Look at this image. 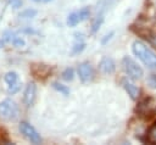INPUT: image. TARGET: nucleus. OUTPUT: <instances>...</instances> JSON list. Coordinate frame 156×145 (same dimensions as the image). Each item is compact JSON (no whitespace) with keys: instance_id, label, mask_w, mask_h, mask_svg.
I'll list each match as a JSON object with an SVG mask.
<instances>
[{"instance_id":"f03ea898","label":"nucleus","mask_w":156,"mask_h":145,"mask_svg":"<svg viewBox=\"0 0 156 145\" xmlns=\"http://www.w3.org/2000/svg\"><path fill=\"white\" fill-rule=\"evenodd\" d=\"M136 115L144 119V121H150L156 116V102L152 97H144L143 100L139 101V104L135 107Z\"/></svg>"},{"instance_id":"20e7f679","label":"nucleus","mask_w":156,"mask_h":145,"mask_svg":"<svg viewBox=\"0 0 156 145\" xmlns=\"http://www.w3.org/2000/svg\"><path fill=\"white\" fill-rule=\"evenodd\" d=\"M122 68L126 74L132 79H140L144 74L143 68L129 56H124L122 58Z\"/></svg>"},{"instance_id":"4468645a","label":"nucleus","mask_w":156,"mask_h":145,"mask_svg":"<svg viewBox=\"0 0 156 145\" xmlns=\"http://www.w3.org/2000/svg\"><path fill=\"white\" fill-rule=\"evenodd\" d=\"M51 87H52L56 91H58V93H61V94H63V95H69V89H68L67 85H63V84H61V83H58V82H52Z\"/></svg>"},{"instance_id":"412c9836","label":"nucleus","mask_w":156,"mask_h":145,"mask_svg":"<svg viewBox=\"0 0 156 145\" xmlns=\"http://www.w3.org/2000/svg\"><path fill=\"white\" fill-rule=\"evenodd\" d=\"M146 82L152 89H156V74H150L146 79Z\"/></svg>"},{"instance_id":"b1692460","label":"nucleus","mask_w":156,"mask_h":145,"mask_svg":"<svg viewBox=\"0 0 156 145\" xmlns=\"http://www.w3.org/2000/svg\"><path fill=\"white\" fill-rule=\"evenodd\" d=\"M112 35H113V32H111L110 34H107V35H105V38H104V39L101 40V43H102V44H106V43H107V40H110V39L112 38Z\"/></svg>"},{"instance_id":"4be33fe9","label":"nucleus","mask_w":156,"mask_h":145,"mask_svg":"<svg viewBox=\"0 0 156 145\" xmlns=\"http://www.w3.org/2000/svg\"><path fill=\"white\" fill-rule=\"evenodd\" d=\"M21 89V84H17V85H12V87H9V89H7V94H15V93H17L18 90Z\"/></svg>"},{"instance_id":"2eb2a0df","label":"nucleus","mask_w":156,"mask_h":145,"mask_svg":"<svg viewBox=\"0 0 156 145\" xmlns=\"http://www.w3.org/2000/svg\"><path fill=\"white\" fill-rule=\"evenodd\" d=\"M79 22H80V19H79L78 12H72V13L68 15V17H67V24L69 27H76Z\"/></svg>"},{"instance_id":"ddd939ff","label":"nucleus","mask_w":156,"mask_h":145,"mask_svg":"<svg viewBox=\"0 0 156 145\" xmlns=\"http://www.w3.org/2000/svg\"><path fill=\"white\" fill-rule=\"evenodd\" d=\"M102 22H104V13H102V12H99V13L94 17V19H93V22H91V32H93V33L98 32L99 28H100V26L102 24Z\"/></svg>"},{"instance_id":"dca6fc26","label":"nucleus","mask_w":156,"mask_h":145,"mask_svg":"<svg viewBox=\"0 0 156 145\" xmlns=\"http://www.w3.org/2000/svg\"><path fill=\"white\" fill-rule=\"evenodd\" d=\"M61 77H62V79L66 80V82H71V80H73V78H74V69H73L72 67L66 68V69L62 72Z\"/></svg>"},{"instance_id":"1a4fd4ad","label":"nucleus","mask_w":156,"mask_h":145,"mask_svg":"<svg viewBox=\"0 0 156 145\" xmlns=\"http://www.w3.org/2000/svg\"><path fill=\"white\" fill-rule=\"evenodd\" d=\"M99 68L104 74H112L116 69V63L111 57L104 56L99 62Z\"/></svg>"},{"instance_id":"a211bd4d","label":"nucleus","mask_w":156,"mask_h":145,"mask_svg":"<svg viewBox=\"0 0 156 145\" xmlns=\"http://www.w3.org/2000/svg\"><path fill=\"white\" fill-rule=\"evenodd\" d=\"M78 16H79L80 22H82V21H87V19L90 17V9H89V7H82V9L78 11Z\"/></svg>"},{"instance_id":"bb28decb","label":"nucleus","mask_w":156,"mask_h":145,"mask_svg":"<svg viewBox=\"0 0 156 145\" xmlns=\"http://www.w3.org/2000/svg\"><path fill=\"white\" fill-rule=\"evenodd\" d=\"M44 1H52V0H44Z\"/></svg>"},{"instance_id":"9b49d317","label":"nucleus","mask_w":156,"mask_h":145,"mask_svg":"<svg viewBox=\"0 0 156 145\" xmlns=\"http://www.w3.org/2000/svg\"><path fill=\"white\" fill-rule=\"evenodd\" d=\"M4 79H5V82H6V84H7L9 87L21 84V83H20V77H18L17 72H15V71H9V72L5 74Z\"/></svg>"},{"instance_id":"6ab92c4d","label":"nucleus","mask_w":156,"mask_h":145,"mask_svg":"<svg viewBox=\"0 0 156 145\" xmlns=\"http://www.w3.org/2000/svg\"><path fill=\"white\" fill-rule=\"evenodd\" d=\"M84 49H85V44H84L83 41H77V43L74 44V46H72L71 54H72V55H78V54H80Z\"/></svg>"},{"instance_id":"f8f14e48","label":"nucleus","mask_w":156,"mask_h":145,"mask_svg":"<svg viewBox=\"0 0 156 145\" xmlns=\"http://www.w3.org/2000/svg\"><path fill=\"white\" fill-rule=\"evenodd\" d=\"M146 141L149 144H152V145H156V122H154L147 132H146Z\"/></svg>"},{"instance_id":"f257e3e1","label":"nucleus","mask_w":156,"mask_h":145,"mask_svg":"<svg viewBox=\"0 0 156 145\" xmlns=\"http://www.w3.org/2000/svg\"><path fill=\"white\" fill-rule=\"evenodd\" d=\"M133 54L149 68H156V54L140 40H134L132 44Z\"/></svg>"},{"instance_id":"0eeeda50","label":"nucleus","mask_w":156,"mask_h":145,"mask_svg":"<svg viewBox=\"0 0 156 145\" xmlns=\"http://www.w3.org/2000/svg\"><path fill=\"white\" fill-rule=\"evenodd\" d=\"M78 76H79V79L83 82V83H89L93 80L94 78V69L91 67V65L89 62H83L78 66Z\"/></svg>"},{"instance_id":"393cba45","label":"nucleus","mask_w":156,"mask_h":145,"mask_svg":"<svg viewBox=\"0 0 156 145\" xmlns=\"http://www.w3.org/2000/svg\"><path fill=\"white\" fill-rule=\"evenodd\" d=\"M2 46H4V40H1V39H0V49H1Z\"/></svg>"},{"instance_id":"7ed1b4c3","label":"nucleus","mask_w":156,"mask_h":145,"mask_svg":"<svg viewBox=\"0 0 156 145\" xmlns=\"http://www.w3.org/2000/svg\"><path fill=\"white\" fill-rule=\"evenodd\" d=\"M18 116V106L11 99H5L0 102V118L2 121L10 122L15 121Z\"/></svg>"},{"instance_id":"5701e85b","label":"nucleus","mask_w":156,"mask_h":145,"mask_svg":"<svg viewBox=\"0 0 156 145\" xmlns=\"http://www.w3.org/2000/svg\"><path fill=\"white\" fill-rule=\"evenodd\" d=\"M7 2H9L12 7H15V9H18V7L22 6V0H7Z\"/></svg>"},{"instance_id":"aec40b11","label":"nucleus","mask_w":156,"mask_h":145,"mask_svg":"<svg viewBox=\"0 0 156 145\" xmlns=\"http://www.w3.org/2000/svg\"><path fill=\"white\" fill-rule=\"evenodd\" d=\"M12 44H13V46H16V48H22V46H24V40L22 39V38H20V37H15L13 39H12Z\"/></svg>"},{"instance_id":"6e6552de","label":"nucleus","mask_w":156,"mask_h":145,"mask_svg":"<svg viewBox=\"0 0 156 145\" xmlns=\"http://www.w3.org/2000/svg\"><path fill=\"white\" fill-rule=\"evenodd\" d=\"M35 94H37L35 83H33V82L28 83L27 87H26V89H24V93H23V102H24V105L27 107H30L34 104Z\"/></svg>"},{"instance_id":"f3484780","label":"nucleus","mask_w":156,"mask_h":145,"mask_svg":"<svg viewBox=\"0 0 156 145\" xmlns=\"http://www.w3.org/2000/svg\"><path fill=\"white\" fill-rule=\"evenodd\" d=\"M37 13H38V11L34 10V9H26V10H23L22 12H20L18 16H20L21 18H33V17L37 16Z\"/></svg>"},{"instance_id":"9d476101","label":"nucleus","mask_w":156,"mask_h":145,"mask_svg":"<svg viewBox=\"0 0 156 145\" xmlns=\"http://www.w3.org/2000/svg\"><path fill=\"white\" fill-rule=\"evenodd\" d=\"M122 85H123L124 90L128 93V95L130 96V99H133V100L138 99V96H139V88L132 80H129L128 78H124V79H122Z\"/></svg>"},{"instance_id":"a878e982","label":"nucleus","mask_w":156,"mask_h":145,"mask_svg":"<svg viewBox=\"0 0 156 145\" xmlns=\"http://www.w3.org/2000/svg\"><path fill=\"white\" fill-rule=\"evenodd\" d=\"M33 1H35V2H40L41 0H33Z\"/></svg>"},{"instance_id":"39448f33","label":"nucleus","mask_w":156,"mask_h":145,"mask_svg":"<svg viewBox=\"0 0 156 145\" xmlns=\"http://www.w3.org/2000/svg\"><path fill=\"white\" fill-rule=\"evenodd\" d=\"M18 129H20L21 134H22L28 141H30L32 144L38 145V144H41V143H43V139H41L40 134H39V133L35 130V128H34L33 126H30L28 122H21V123L18 124Z\"/></svg>"},{"instance_id":"423d86ee","label":"nucleus","mask_w":156,"mask_h":145,"mask_svg":"<svg viewBox=\"0 0 156 145\" xmlns=\"http://www.w3.org/2000/svg\"><path fill=\"white\" fill-rule=\"evenodd\" d=\"M130 30L134 32L135 34L140 35L141 38L147 40L149 44H151L154 48H156V32L155 30L146 28V27H141V26H130Z\"/></svg>"}]
</instances>
